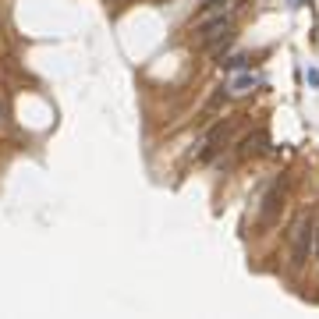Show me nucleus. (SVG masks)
Listing matches in <instances>:
<instances>
[{"instance_id":"f257e3e1","label":"nucleus","mask_w":319,"mask_h":319,"mask_svg":"<svg viewBox=\"0 0 319 319\" xmlns=\"http://www.w3.org/2000/svg\"><path fill=\"white\" fill-rule=\"evenodd\" d=\"M312 252H316V220L298 217L291 227V266H305Z\"/></svg>"},{"instance_id":"f03ea898","label":"nucleus","mask_w":319,"mask_h":319,"mask_svg":"<svg viewBox=\"0 0 319 319\" xmlns=\"http://www.w3.org/2000/svg\"><path fill=\"white\" fill-rule=\"evenodd\" d=\"M227 32H231V18H213L209 25H202V32H199V46H213L217 39H227Z\"/></svg>"},{"instance_id":"7ed1b4c3","label":"nucleus","mask_w":319,"mask_h":319,"mask_svg":"<svg viewBox=\"0 0 319 319\" xmlns=\"http://www.w3.org/2000/svg\"><path fill=\"white\" fill-rule=\"evenodd\" d=\"M280 202H284V181H277L270 192H266V199H262V224H270L273 217H277V209H280Z\"/></svg>"},{"instance_id":"20e7f679","label":"nucleus","mask_w":319,"mask_h":319,"mask_svg":"<svg viewBox=\"0 0 319 319\" xmlns=\"http://www.w3.org/2000/svg\"><path fill=\"white\" fill-rule=\"evenodd\" d=\"M255 85H259V78L252 71H241L227 82V96H248V92H255Z\"/></svg>"},{"instance_id":"39448f33","label":"nucleus","mask_w":319,"mask_h":319,"mask_svg":"<svg viewBox=\"0 0 319 319\" xmlns=\"http://www.w3.org/2000/svg\"><path fill=\"white\" fill-rule=\"evenodd\" d=\"M305 78H309V85H312V89H319V68H309V71H305Z\"/></svg>"}]
</instances>
